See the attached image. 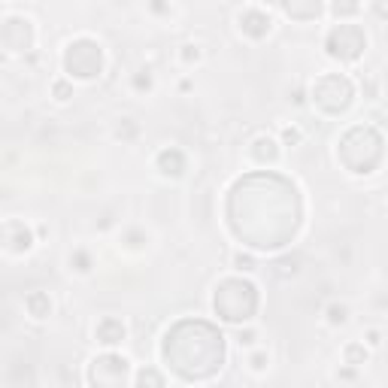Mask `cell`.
I'll return each instance as SVG.
<instances>
[{"label": "cell", "mask_w": 388, "mask_h": 388, "mask_svg": "<svg viewBox=\"0 0 388 388\" xmlns=\"http://www.w3.org/2000/svg\"><path fill=\"white\" fill-rule=\"evenodd\" d=\"M301 194L285 176L270 170L249 173L228 194V224L234 237L258 252L289 246L301 228Z\"/></svg>", "instance_id": "cell-1"}, {"label": "cell", "mask_w": 388, "mask_h": 388, "mask_svg": "<svg viewBox=\"0 0 388 388\" xmlns=\"http://www.w3.org/2000/svg\"><path fill=\"white\" fill-rule=\"evenodd\" d=\"M164 361L186 382L216 376L224 364V337L203 319H182L164 337Z\"/></svg>", "instance_id": "cell-2"}, {"label": "cell", "mask_w": 388, "mask_h": 388, "mask_svg": "<svg viewBox=\"0 0 388 388\" xmlns=\"http://www.w3.org/2000/svg\"><path fill=\"white\" fill-rule=\"evenodd\" d=\"M382 152H385V143L380 137V131L367 128V125H355L352 131L343 134L340 146H337V158H340V164L349 173L367 176V173H373L380 167Z\"/></svg>", "instance_id": "cell-3"}, {"label": "cell", "mask_w": 388, "mask_h": 388, "mask_svg": "<svg viewBox=\"0 0 388 388\" xmlns=\"http://www.w3.org/2000/svg\"><path fill=\"white\" fill-rule=\"evenodd\" d=\"M212 306H216L222 322H231V325L249 322L255 310H258V291H255V285L246 279H224L216 289Z\"/></svg>", "instance_id": "cell-4"}, {"label": "cell", "mask_w": 388, "mask_h": 388, "mask_svg": "<svg viewBox=\"0 0 388 388\" xmlns=\"http://www.w3.org/2000/svg\"><path fill=\"white\" fill-rule=\"evenodd\" d=\"M352 97H355L352 83H349L346 76H340V73H328V76H322L319 83L313 85V100H315V107L325 109V112H331V116L349 109Z\"/></svg>", "instance_id": "cell-5"}, {"label": "cell", "mask_w": 388, "mask_h": 388, "mask_svg": "<svg viewBox=\"0 0 388 388\" xmlns=\"http://www.w3.org/2000/svg\"><path fill=\"white\" fill-rule=\"evenodd\" d=\"M100 67H104V52L95 40H76V43L67 46L64 52V70L76 79H95L100 76Z\"/></svg>", "instance_id": "cell-6"}, {"label": "cell", "mask_w": 388, "mask_h": 388, "mask_svg": "<svg viewBox=\"0 0 388 388\" xmlns=\"http://www.w3.org/2000/svg\"><path fill=\"white\" fill-rule=\"evenodd\" d=\"M364 46H367V40L358 25H337L328 34V40H325L328 55L337 61H358Z\"/></svg>", "instance_id": "cell-7"}, {"label": "cell", "mask_w": 388, "mask_h": 388, "mask_svg": "<svg viewBox=\"0 0 388 388\" xmlns=\"http://www.w3.org/2000/svg\"><path fill=\"white\" fill-rule=\"evenodd\" d=\"M88 380L95 385H107V388L125 385L128 382V361L119 358V355H100V358L91 361Z\"/></svg>", "instance_id": "cell-8"}, {"label": "cell", "mask_w": 388, "mask_h": 388, "mask_svg": "<svg viewBox=\"0 0 388 388\" xmlns=\"http://www.w3.org/2000/svg\"><path fill=\"white\" fill-rule=\"evenodd\" d=\"M34 43V28L28 18H6L4 22V49L6 52H28Z\"/></svg>", "instance_id": "cell-9"}, {"label": "cell", "mask_w": 388, "mask_h": 388, "mask_svg": "<svg viewBox=\"0 0 388 388\" xmlns=\"http://www.w3.org/2000/svg\"><path fill=\"white\" fill-rule=\"evenodd\" d=\"M285 16L294 18V22H313L322 13V0H279Z\"/></svg>", "instance_id": "cell-10"}, {"label": "cell", "mask_w": 388, "mask_h": 388, "mask_svg": "<svg viewBox=\"0 0 388 388\" xmlns=\"http://www.w3.org/2000/svg\"><path fill=\"white\" fill-rule=\"evenodd\" d=\"M4 243H6L9 252H28L34 237H30V231L22 222H6L4 224Z\"/></svg>", "instance_id": "cell-11"}, {"label": "cell", "mask_w": 388, "mask_h": 388, "mask_svg": "<svg viewBox=\"0 0 388 388\" xmlns=\"http://www.w3.org/2000/svg\"><path fill=\"white\" fill-rule=\"evenodd\" d=\"M240 28H243V34H246V37L261 40V37L270 34V16L258 13V9H249V13H243Z\"/></svg>", "instance_id": "cell-12"}, {"label": "cell", "mask_w": 388, "mask_h": 388, "mask_svg": "<svg viewBox=\"0 0 388 388\" xmlns=\"http://www.w3.org/2000/svg\"><path fill=\"white\" fill-rule=\"evenodd\" d=\"M158 170L164 173V176H182V173H186V155H182L179 149H164L158 155Z\"/></svg>", "instance_id": "cell-13"}, {"label": "cell", "mask_w": 388, "mask_h": 388, "mask_svg": "<svg viewBox=\"0 0 388 388\" xmlns=\"http://www.w3.org/2000/svg\"><path fill=\"white\" fill-rule=\"evenodd\" d=\"M97 343H104V346H116L125 340V325H121L119 319H104L97 325Z\"/></svg>", "instance_id": "cell-14"}, {"label": "cell", "mask_w": 388, "mask_h": 388, "mask_svg": "<svg viewBox=\"0 0 388 388\" xmlns=\"http://www.w3.org/2000/svg\"><path fill=\"white\" fill-rule=\"evenodd\" d=\"M279 155V149H277V143H273L270 137H258L252 143V158L258 161V164H273Z\"/></svg>", "instance_id": "cell-15"}, {"label": "cell", "mask_w": 388, "mask_h": 388, "mask_svg": "<svg viewBox=\"0 0 388 388\" xmlns=\"http://www.w3.org/2000/svg\"><path fill=\"white\" fill-rule=\"evenodd\" d=\"M28 313L30 315H37V319H46L49 310H52V303H49V294L43 291H34V294H28Z\"/></svg>", "instance_id": "cell-16"}, {"label": "cell", "mask_w": 388, "mask_h": 388, "mask_svg": "<svg viewBox=\"0 0 388 388\" xmlns=\"http://www.w3.org/2000/svg\"><path fill=\"white\" fill-rule=\"evenodd\" d=\"M331 9H334L337 18H349V16L358 13V0H334Z\"/></svg>", "instance_id": "cell-17"}, {"label": "cell", "mask_w": 388, "mask_h": 388, "mask_svg": "<svg viewBox=\"0 0 388 388\" xmlns=\"http://www.w3.org/2000/svg\"><path fill=\"white\" fill-rule=\"evenodd\" d=\"M367 361V349L358 343H352V346H346V364H364Z\"/></svg>", "instance_id": "cell-18"}, {"label": "cell", "mask_w": 388, "mask_h": 388, "mask_svg": "<svg viewBox=\"0 0 388 388\" xmlns=\"http://www.w3.org/2000/svg\"><path fill=\"white\" fill-rule=\"evenodd\" d=\"M137 385H164V376L155 373V370H143L137 376Z\"/></svg>", "instance_id": "cell-19"}, {"label": "cell", "mask_w": 388, "mask_h": 388, "mask_svg": "<svg viewBox=\"0 0 388 388\" xmlns=\"http://www.w3.org/2000/svg\"><path fill=\"white\" fill-rule=\"evenodd\" d=\"M328 319H331V325H343L346 322V310H343V306H328Z\"/></svg>", "instance_id": "cell-20"}, {"label": "cell", "mask_w": 388, "mask_h": 388, "mask_svg": "<svg viewBox=\"0 0 388 388\" xmlns=\"http://www.w3.org/2000/svg\"><path fill=\"white\" fill-rule=\"evenodd\" d=\"M234 264H237V270H252V267H255V261L249 258V255H237V258H234Z\"/></svg>", "instance_id": "cell-21"}, {"label": "cell", "mask_w": 388, "mask_h": 388, "mask_svg": "<svg viewBox=\"0 0 388 388\" xmlns=\"http://www.w3.org/2000/svg\"><path fill=\"white\" fill-rule=\"evenodd\" d=\"M52 91H55V97H58V100H67V97H70V85H67V83H55Z\"/></svg>", "instance_id": "cell-22"}, {"label": "cell", "mask_w": 388, "mask_h": 388, "mask_svg": "<svg viewBox=\"0 0 388 388\" xmlns=\"http://www.w3.org/2000/svg\"><path fill=\"white\" fill-rule=\"evenodd\" d=\"M73 261H76V270H83V273L88 270V255H85V252H76Z\"/></svg>", "instance_id": "cell-23"}, {"label": "cell", "mask_w": 388, "mask_h": 388, "mask_svg": "<svg viewBox=\"0 0 388 388\" xmlns=\"http://www.w3.org/2000/svg\"><path fill=\"white\" fill-rule=\"evenodd\" d=\"M373 6H376V13H380L382 18H388V0H373Z\"/></svg>", "instance_id": "cell-24"}, {"label": "cell", "mask_w": 388, "mask_h": 388, "mask_svg": "<svg viewBox=\"0 0 388 388\" xmlns=\"http://www.w3.org/2000/svg\"><path fill=\"white\" fill-rule=\"evenodd\" d=\"M252 343H255V334H252V331L240 334V346H252Z\"/></svg>", "instance_id": "cell-25"}, {"label": "cell", "mask_w": 388, "mask_h": 388, "mask_svg": "<svg viewBox=\"0 0 388 388\" xmlns=\"http://www.w3.org/2000/svg\"><path fill=\"white\" fill-rule=\"evenodd\" d=\"M282 137H285V143H298V140H301V134H298V131H291V128H289V131H285V134H282Z\"/></svg>", "instance_id": "cell-26"}, {"label": "cell", "mask_w": 388, "mask_h": 388, "mask_svg": "<svg viewBox=\"0 0 388 388\" xmlns=\"http://www.w3.org/2000/svg\"><path fill=\"white\" fill-rule=\"evenodd\" d=\"M134 85H137V88H149V85H152V79H149V76H137V79H134Z\"/></svg>", "instance_id": "cell-27"}, {"label": "cell", "mask_w": 388, "mask_h": 388, "mask_svg": "<svg viewBox=\"0 0 388 388\" xmlns=\"http://www.w3.org/2000/svg\"><path fill=\"white\" fill-rule=\"evenodd\" d=\"M252 367H255V370H261V367H264V355H255V358H252Z\"/></svg>", "instance_id": "cell-28"}, {"label": "cell", "mask_w": 388, "mask_h": 388, "mask_svg": "<svg viewBox=\"0 0 388 388\" xmlns=\"http://www.w3.org/2000/svg\"><path fill=\"white\" fill-rule=\"evenodd\" d=\"M186 61H198V49L191 52V46H188V49H186Z\"/></svg>", "instance_id": "cell-29"}, {"label": "cell", "mask_w": 388, "mask_h": 388, "mask_svg": "<svg viewBox=\"0 0 388 388\" xmlns=\"http://www.w3.org/2000/svg\"><path fill=\"white\" fill-rule=\"evenodd\" d=\"M367 340H370L373 346H380V334H376V331H370V334H367Z\"/></svg>", "instance_id": "cell-30"}]
</instances>
